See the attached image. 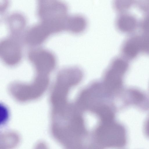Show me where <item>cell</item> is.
Masks as SVG:
<instances>
[{"label": "cell", "instance_id": "cell-1", "mask_svg": "<svg viewBox=\"0 0 149 149\" xmlns=\"http://www.w3.org/2000/svg\"><path fill=\"white\" fill-rule=\"evenodd\" d=\"M91 133L94 141L102 149L122 148L127 144L126 128L115 120L99 121Z\"/></svg>", "mask_w": 149, "mask_h": 149}, {"label": "cell", "instance_id": "cell-2", "mask_svg": "<svg viewBox=\"0 0 149 149\" xmlns=\"http://www.w3.org/2000/svg\"><path fill=\"white\" fill-rule=\"evenodd\" d=\"M38 14L42 23L52 33L66 30L68 7L65 3L58 1H39Z\"/></svg>", "mask_w": 149, "mask_h": 149}, {"label": "cell", "instance_id": "cell-3", "mask_svg": "<svg viewBox=\"0 0 149 149\" xmlns=\"http://www.w3.org/2000/svg\"><path fill=\"white\" fill-rule=\"evenodd\" d=\"M128 67L127 63L120 58H115L111 62L102 82L105 90L111 95H114L121 88L123 77Z\"/></svg>", "mask_w": 149, "mask_h": 149}, {"label": "cell", "instance_id": "cell-4", "mask_svg": "<svg viewBox=\"0 0 149 149\" xmlns=\"http://www.w3.org/2000/svg\"><path fill=\"white\" fill-rule=\"evenodd\" d=\"M0 55L1 58L6 64L10 65L17 64L22 57L19 43L13 38L3 40L0 43Z\"/></svg>", "mask_w": 149, "mask_h": 149}, {"label": "cell", "instance_id": "cell-5", "mask_svg": "<svg viewBox=\"0 0 149 149\" xmlns=\"http://www.w3.org/2000/svg\"><path fill=\"white\" fill-rule=\"evenodd\" d=\"M28 56L37 71L48 72L54 67L56 59L51 52L44 49L33 50L29 52Z\"/></svg>", "mask_w": 149, "mask_h": 149}, {"label": "cell", "instance_id": "cell-6", "mask_svg": "<svg viewBox=\"0 0 149 149\" xmlns=\"http://www.w3.org/2000/svg\"><path fill=\"white\" fill-rule=\"evenodd\" d=\"M51 33L48 27L41 22L33 26L28 30L26 35V41L31 45H38L43 42Z\"/></svg>", "mask_w": 149, "mask_h": 149}, {"label": "cell", "instance_id": "cell-7", "mask_svg": "<svg viewBox=\"0 0 149 149\" xmlns=\"http://www.w3.org/2000/svg\"><path fill=\"white\" fill-rule=\"evenodd\" d=\"M87 22L86 18L79 14L69 15L66 23V30L74 34L84 32L86 28Z\"/></svg>", "mask_w": 149, "mask_h": 149}, {"label": "cell", "instance_id": "cell-8", "mask_svg": "<svg viewBox=\"0 0 149 149\" xmlns=\"http://www.w3.org/2000/svg\"><path fill=\"white\" fill-rule=\"evenodd\" d=\"M135 22L132 17L126 15L119 17L116 21L118 28L121 31L127 32L132 30L135 27Z\"/></svg>", "mask_w": 149, "mask_h": 149}, {"label": "cell", "instance_id": "cell-9", "mask_svg": "<svg viewBox=\"0 0 149 149\" xmlns=\"http://www.w3.org/2000/svg\"><path fill=\"white\" fill-rule=\"evenodd\" d=\"M123 49L126 55L129 57H134L141 49L139 38H135L129 41L124 45Z\"/></svg>", "mask_w": 149, "mask_h": 149}, {"label": "cell", "instance_id": "cell-10", "mask_svg": "<svg viewBox=\"0 0 149 149\" xmlns=\"http://www.w3.org/2000/svg\"><path fill=\"white\" fill-rule=\"evenodd\" d=\"M128 102L131 104H139L142 103L145 97L142 93L136 89H130L127 92Z\"/></svg>", "mask_w": 149, "mask_h": 149}, {"label": "cell", "instance_id": "cell-11", "mask_svg": "<svg viewBox=\"0 0 149 149\" xmlns=\"http://www.w3.org/2000/svg\"><path fill=\"white\" fill-rule=\"evenodd\" d=\"M15 19L14 16L13 18L11 17L10 21L11 28L14 30H19L22 28L23 25H24V20L22 17L19 15L15 16Z\"/></svg>", "mask_w": 149, "mask_h": 149}, {"label": "cell", "instance_id": "cell-12", "mask_svg": "<svg viewBox=\"0 0 149 149\" xmlns=\"http://www.w3.org/2000/svg\"><path fill=\"white\" fill-rule=\"evenodd\" d=\"M140 49L146 52L149 53V33L141 38H139Z\"/></svg>", "mask_w": 149, "mask_h": 149}, {"label": "cell", "instance_id": "cell-13", "mask_svg": "<svg viewBox=\"0 0 149 149\" xmlns=\"http://www.w3.org/2000/svg\"><path fill=\"white\" fill-rule=\"evenodd\" d=\"M144 131L145 135L149 138V116L145 122L144 127Z\"/></svg>", "mask_w": 149, "mask_h": 149}, {"label": "cell", "instance_id": "cell-14", "mask_svg": "<svg viewBox=\"0 0 149 149\" xmlns=\"http://www.w3.org/2000/svg\"><path fill=\"white\" fill-rule=\"evenodd\" d=\"M144 27L146 33H149V18L147 19L145 22Z\"/></svg>", "mask_w": 149, "mask_h": 149}]
</instances>
